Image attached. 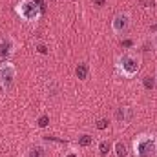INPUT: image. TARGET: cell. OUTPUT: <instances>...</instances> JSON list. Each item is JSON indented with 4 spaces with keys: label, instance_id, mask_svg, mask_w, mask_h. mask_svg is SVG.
I'll return each instance as SVG.
<instances>
[{
    "label": "cell",
    "instance_id": "1",
    "mask_svg": "<svg viewBox=\"0 0 157 157\" xmlns=\"http://www.w3.org/2000/svg\"><path fill=\"white\" fill-rule=\"evenodd\" d=\"M157 152L155 141L148 135H141L135 141V154L139 157H154Z\"/></svg>",
    "mask_w": 157,
    "mask_h": 157
},
{
    "label": "cell",
    "instance_id": "2",
    "mask_svg": "<svg viewBox=\"0 0 157 157\" xmlns=\"http://www.w3.org/2000/svg\"><path fill=\"white\" fill-rule=\"evenodd\" d=\"M40 9H44V4H42V2L35 4L33 0H24V2L18 6V13H20V17H22L24 20H35V18L39 17Z\"/></svg>",
    "mask_w": 157,
    "mask_h": 157
},
{
    "label": "cell",
    "instance_id": "3",
    "mask_svg": "<svg viewBox=\"0 0 157 157\" xmlns=\"http://www.w3.org/2000/svg\"><path fill=\"white\" fill-rule=\"evenodd\" d=\"M119 66H121V70L126 77H133L139 71V60L133 55H122L121 60H119Z\"/></svg>",
    "mask_w": 157,
    "mask_h": 157
},
{
    "label": "cell",
    "instance_id": "4",
    "mask_svg": "<svg viewBox=\"0 0 157 157\" xmlns=\"http://www.w3.org/2000/svg\"><path fill=\"white\" fill-rule=\"evenodd\" d=\"M13 80H15V66L13 64H2L0 66V84L6 88V90H9L11 86H13Z\"/></svg>",
    "mask_w": 157,
    "mask_h": 157
},
{
    "label": "cell",
    "instance_id": "5",
    "mask_svg": "<svg viewBox=\"0 0 157 157\" xmlns=\"http://www.w3.org/2000/svg\"><path fill=\"white\" fill-rule=\"evenodd\" d=\"M112 28H113V31L119 33V35L126 33L128 28H130V17H128L126 13H119V15H115L113 20H112Z\"/></svg>",
    "mask_w": 157,
    "mask_h": 157
},
{
    "label": "cell",
    "instance_id": "6",
    "mask_svg": "<svg viewBox=\"0 0 157 157\" xmlns=\"http://www.w3.org/2000/svg\"><path fill=\"white\" fill-rule=\"evenodd\" d=\"M133 117V110L132 108H128V106H122V108H119L117 112H115V119H117L119 122H130Z\"/></svg>",
    "mask_w": 157,
    "mask_h": 157
},
{
    "label": "cell",
    "instance_id": "7",
    "mask_svg": "<svg viewBox=\"0 0 157 157\" xmlns=\"http://www.w3.org/2000/svg\"><path fill=\"white\" fill-rule=\"evenodd\" d=\"M11 53V44L9 40H0V57L2 59H7Z\"/></svg>",
    "mask_w": 157,
    "mask_h": 157
},
{
    "label": "cell",
    "instance_id": "8",
    "mask_svg": "<svg viewBox=\"0 0 157 157\" xmlns=\"http://www.w3.org/2000/svg\"><path fill=\"white\" fill-rule=\"evenodd\" d=\"M115 154H117V157H126V154H128V148H126V144L124 143H115Z\"/></svg>",
    "mask_w": 157,
    "mask_h": 157
},
{
    "label": "cell",
    "instance_id": "9",
    "mask_svg": "<svg viewBox=\"0 0 157 157\" xmlns=\"http://www.w3.org/2000/svg\"><path fill=\"white\" fill-rule=\"evenodd\" d=\"M28 157H46V152H44V148H42V146H35V148H31V150H29Z\"/></svg>",
    "mask_w": 157,
    "mask_h": 157
},
{
    "label": "cell",
    "instance_id": "10",
    "mask_svg": "<svg viewBox=\"0 0 157 157\" xmlns=\"http://www.w3.org/2000/svg\"><path fill=\"white\" fill-rule=\"evenodd\" d=\"M86 75H88V64H78L77 66V77L84 80Z\"/></svg>",
    "mask_w": 157,
    "mask_h": 157
},
{
    "label": "cell",
    "instance_id": "11",
    "mask_svg": "<svg viewBox=\"0 0 157 157\" xmlns=\"http://www.w3.org/2000/svg\"><path fill=\"white\" fill-rule=\"evenodd\" d=\"M99 152H101V155H108V152H110V143H108V141H102V143L99 144Z\"/></svg>",
    "mask_w": 157,
    "mask_h": 157
},
{
    "label": "cell",
    "instance_id": "12",
    "mask_svg": "<svg viewBox=\"0 0 157 157\" xmlns=\"http://www.w3.org/2000/svg\"><path fill=\"white\" fill-rule=\"evenodd\" d=\"M78 144L80 146H90L91 144V137L90 135H80L78 137Z\"/></svg>",
    "mask_w": 157,
    "mask_h": 157
},
{
    "label": "cell",
    "instance_id": "13",
    "mask_svg": "<svg viewBox=\"0 0 157 157\" xmlns=\"http://www.w3.org/2000/svg\"><path fill=\"white\" fill-rule=\"evenodd\" d=\"M143 82H144V88H146V90H152V88H154V78L152 77H144Z\"/></svg>",
    "mask_w": 157,
    "mask_h": 157
},
{
    "label": "cell",
    "instance_id": "14",
    "mask_svg": "<svg viewBox=\"0 0 157 157\" xmlns=\"http://www.w3.org/2000/svg\"><path fill=\"white\" fill-rule=\"evenodd\" d=\"M48 124H49V117H48V115H42V117L39 119V126L40 128H46Z\"/></svg>",
    "mask_w": 157,
    "mask_h": 157
},
{
    "label": "cell",
    "instance_id": "15",
    "mask_svg": "<svg viewBox=\"0 0 157 157\" xmlns=\"http://www.w3.org/2000/svg\"><path fill=\"white\" fill-rule=\"evenodd\" d=\"M106 126H108V121H106V119H99V121H97V128H99V130H104Z\"/></svg>",
    "mask_w": 157,
    "mask_h": 157
},
{
    "label": "cell",
    "instance_id": "16",
    "mask_svg": "<svg viewBox=\"0 0 157 157\" xmlns=\"http://www.w3.org/2000/svg\"><path fill=\"white\" fill-rule=\"evenodd\" d=\"M141 4H143L144 7H152V6L155 4V0H141Z\"/></svg>",
    "mask_w": 157,
    "mask_h": 157
},
{
    "label": "cell",
    "instance_id": "17",
    "mask_svg": "<svg viewBox=\"0 0 157 157\" xmlns=\"http://www.w3.org/2000/svg\"><path fill=\"white\" fill-rule=\"evenodd\" d=\"M39 51H40V53H46L48 49H46V46H44V44H40V46H39Z\"/></svg>",
    "mask_w": 157,
    "mask_h": 157
},
{
    "label": "cell",
    "instance_id": "18",
    "mask_svg": "<svg viewBox=\"0 0 157 157\" xmlns=\"http://www.w3.org/2000/svg\"><path fill=\"white\" fill-rule=\"evenodd\" d=\"M104 2H106V0H95V4H97V6H104Z\"/></svg>",
    "mask_w": 157,
    "mask_h": 157
},
{
    "label": "cell",
    "instance_id": "19",
    "mask_svg": "<svg viewBox=\"0 0 157 157\" xmlns=\"http://www.w3.org/2000/svg\"><path fill=\"white\" fill-rule=\"evenodd\" d=\"M66 157H77V155H75V154H68Z\"/></svg>",
    "mask_w": 157,
    "mask_h": 157
},
{
    "label": "cell",
    "instance_id": "20",
    "mask_svg": "<svg viewBox=\"0 0 157 157\" xmlns=\"http://www.w3.org/2000/svg\"><path fill=\"white\" fill-rule=\"evenodd\" d=\"M152 31H157V24L154 26V28H152Z\"/></svg>",
    "mask_w": 157,
    "mask_h": 157
}]
</instances>
